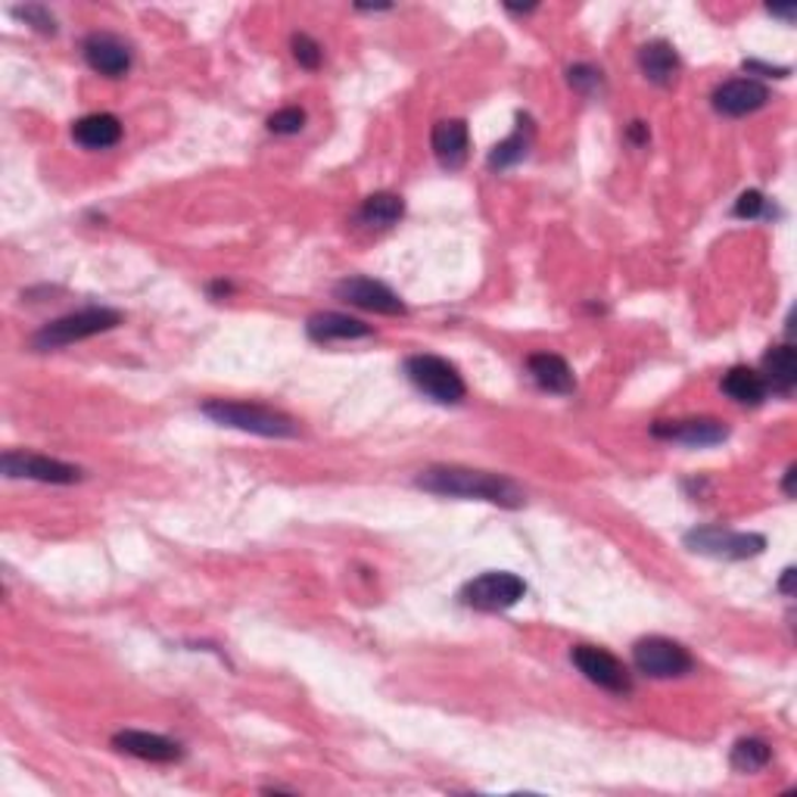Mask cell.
<instances>
[{
    "mask_svg": "<svg viewBox=\"0 0 797 797\" xmlns=\"http://www.w3.org/2000/svg\"><path fill=\"white\" fill-rule=\"evenodd\" d=\"M418 489L448 499H480L502 508H521L526 502L524 489L505 474L470 470V467H428L418 474Z\"/></svg>",
    "mask_w": 797,
    "mask_h": 797,
    "instance_id": "obj_1",
    "label": "cell"
},
{
    "mask_svg": "<svg viewBox=\"0 0 797 797\" xmlns=\"http://www.w3.org/2000/svg\"><path fill=\"white\" fill-rule=\"evenodd\" d=\"M203 414L213 418L221 428L243 430V433H255V436H269V440H291L299 433L296 421L287 418L284 411L265 409V406H250V402H231V399H209L203 402Z\"/></svg>",
    "mask_w": 797,
    "mask_h": 797,
    "instance_id": "obj_2",
    "label": "cell"
},
{
    "mask_svg": "<svg viewBox=\"0 0 797 797\" xmlns=\"http://www.w3.org/2000/svg\"><path fill=\"white\" fill-rule=\"evenodd\" d=\"M122 325V315L116 309H81L72 315H62L57 321L44 325L35 337H32V346L41 352L59 350V346H72L78 340H88V337H98V333L113 331Z\"/></svg>",
    "mask_w": 797,
    "mask_h": 797,
    "instance_id": "obj_3",
    "label": "cell"
},
{
    "mask_svg": "<svg viewBox=\"0 0 797 797\" xmlns=\"http://www.w3.org/2000/svg\"><path fill=\"white\" fill-rule=\"evenodd\" d=\"M406 374L409 380L414 384V389H421L428 399L440 402V406H455L465 399V380L458 368L440 358V355H411L406 362Z\"/></svg>",
    "mask_w": 797,
    "mask_h": 797,
    "instance_id": "obj_4",
    "label": "cell"
},
{
    "mask_svg": "<svg viewBox=\"0 0 797 797\" xmlns=\"http://www.w3.org/2000/svg\"><path fill=\"white\" fill-rule=\"evenodd\" d=\"M685 548L707 555V558H722V561H744L758 558L766 548V539L760 533H736L722 526H698L685 533Z\"/></svg>",
    "mask_w": 797,
    "mask_h": 797,
    "instance_id": "obj_5",
    "label": "cell"
},
{
    "mask_svg": "<svg viewBox=\"0 0 797 797\" xmlns=\"http://www.w3.org/2000/svg\"><path fill=\"white\" fill-rule=\"evenodd\" d=\"M526 595V583L517 573H508V570H489L480 573L477 580L462 589V604L474 607V611H508L521 602Z\"/></svg>",
    "mask_w": 797,
    "mask_h": 797,
    "instance_id": "obj_6",
    "label": "cell"
},
{
    "mask_svg": "<svg viewBox=\"0 0 797 797\" xmlns=\"http://www.w3.org/2000/svg\"><path fill=\"white\" fill-rule=\"evenodd\" d=\"M0 470L10 480H38V483H57V487H69L81 480V467L47 458L38 452H13V448L3 452Z\"/></svg>",
    "mask_w": 797,
    "mask_h": 797,
    "instance_id": "obj_7",
    "label": "cell"
},
{
    "mask_svg": "<svg viewBox=\"0 0 797 797\" xmlns=\"http://www.w3.org/2000/svg\"><path fill=\"white\" fill-rule=\"evenodd\" d=\"M633 661L636 670L654 680H673V676H685L692 670V654L673 639L663 636H648L633 648Z\"/></svg>",
    "mask_w": 797,
    "mask_h": 797,
    "instance_id": "obj_8",
    "label": "cell"
},
{
    "mask_svg": "<svg viewBox=\"0 0 797 797\" xmlns=\"http://www.w3.org/2000/svg\"><path fill=\"white\" fill-rule=\"evenodd\" d=\"M570 661L577 663V670L583 673L585 680L595 682L604 692H614V695H626L633 692V676L629 670L623 667L611 651L595 648V645H577L570 651Z\"/></svg>",
    "mask_w": 797,
    "mask_h": 797,
    "instance_id": "obj_9",
    "label": "cell"
},
{
    "mask_svg": "<svg viewBox=\"0 0 797 797\" xmlns=\"http://www.w3.org/2000/svg\"><path fill=\"white\" fill-rule=\"evenodd\" d=\"M333 293L350 303V306H358L365 311H377V315H406V303L399 299V293L389 291L387 284L380 281H371V277H346L340 281Z\"/></svg>",
    "mask_w": 797,
    "mask_h": 797,
    "instance_id": "obj_10",
    "label": "cell"
},
{
    "mask_svg": "<svg viewBox=\"0 0 797 797\" xmlns=\"http://www.w3.org/2000/svg\"><path fill=\"white\" fill-rule=\"evenodd\" d=\"M81 54L88 59V66L106 78H122L132 69V47L110 32H94L81 44Z\"/></svg>",
    "mask_w": 797,
    "mask_h": 797,
    "instance_id": "obj_11",
    "label": "cell"
},
{
    "mask_svg": "<svg viewBox=\"0 0 797 797\" xmlns=\"http://www.w3.org/2000/svg\"><path fill=\"white\" fill-rule=\"evenodd\" d=\"M651 433L658 440L682 443V446H717L729 436V428L717 418H688V421H658Z\"/></svg>",
    "mask_w": 797,
    "mask_h": 797,
    "instance_id": "obj_12",
    "label": "cell"
},
{
    "mask_svg": "<svg viewBox=\"0 0 797 797\" xmlns=\"http://www.w3.org/2000/svg\"><path fill=\"white\" fill-rule=\"evenodd\" d=\"M766 100H770L766 84H760L754 78H732L714 91V110L722 116L739 118L758 113L760 106H766Z\"/></svg>",
    "mask_w": 797,
    "mask_h": 797,
    "instance_id": "obj_13",
    "label": "cell"
},
{
    "mask_svg": "<svg viewBox=\"0 0 797 797\" xmlns=\"http://www.w3.org/2000/svg\"><path fill=\"white\" fill-rule=\"evenodd\" d=\"M113 748L122 754H132L137 760H150V763H175L184 758L181 744L156 732H140V729H125L113 736Z\"/></svg>",
    "mask_w": 797,
    "mask_h": 797,
    "instance_id": "obj_14",
    "label": "cell"
},
{
    "mask_svg": "<svg viewBox=\"0 0 797 797\" xmlns=\"http://www.w3.org/2000/svg\"><path fill=\"white\" fill-rule=\"evenodd\" d=\"M433 153L440 159L443 169H462L467 162V147H470V135H467V125L462 118H443L433 125Z\"/></svg>",
    "mask_w": 797,
    "mask_h": 797,
    "instance_id": "obj_15",
    "label": "cell"
},
{
    "mask_svg": "<svg viewBox=\"0 0 797 797\" xmlns=\"http://www.w3.org/2000/svg\"><path fill=\"white\" fill-rule=\"evenodd\" d=\"M526 371L530 377L536 380V387H543L545 392H558V396H570L577 389V377L567 365L561 355H551V352H536L526 358Z\"/></svg>",
    "mask_w": 797,
    "mask_h": 797,
    "instance_id": "obj_16",
    "label": "cell"
},
{
    "mask_svg": "<svg viewBox=\"0 0 797 797\" xmlns=\"http://www.w3.org/2000/svg\"><path fill=\"white\" fill-rule=\"evenodd\" d=\"M306 331L315 343H333V340H365L371 337V328L358 318L340 315V311H318L311 315Z\"/></svg>",
    "mask_w": 797,
    "mask_h": 797,
    "instance_id": "obj_17",
    "label": "cell"
},
{
    "mask_svg": "<svg viewBox=\"0 0 797 797\" xmlns=\"http://www.w3.org/2000/svg\"><path fill=\"white\" fill-rule=\"evenodd\" d=\"M72 137L88 150H110L122 140V122L113 113H94V116L78 118L72 125Z\"/></svg>",
    "mask_w": 797,
    "mask_h": 797,
    "instance_id": "obj_18",
    "label": "cell"
},
{
    "mask_svg": "<svg viewBox=\"0 0 797 797\" xmlns=\"http://www.w3.org/2000/svg\"><path fill=\"white\" fill-rule=\"evenodd\" d=\"M639 66H642L648 81L667 88V84H673V78L680 72V54L667 41H651V44H645L639 50Z\"/></svg>",
    "mask_w": 797,
    "mask_h": 797,
    "instance_id": "obj_19",
    "label": "cell"
},
{
    "mask_svg": "<svg viewBox=\"0 0 797 797\" xmlns=\"http://www.w3.org/2000/svg\"><path fill=\"white\" fill-rule=\"evenodd\" d=\"M763 380H766V389L773 392H782L788 396L797 384V352L792 343L785 346H776L763 358Z\"/></svg>",
    "mask_w": 797,
    "mask_h": 797,
    "instance_id": "obj_20",
    "label": "cell"
},
{
    "mask_svg": "<svg viewBox=\"0 0 797 797\" xmlns=\"http://www.w3.org/2000/svg\"><path fill=\"white\" fill-rule=\"evenodd\" d=\"M722 392L739 406H760L770 389H766V380H763L760 371L739 365L722 377Z\"/></svg>",
    "mask_w": 797,
    "mask_h": 797,
    "instance_id": "obj_21",
    "label": "cell"
},
{
    "mask_svg": "<svg viewBox=\"0 0 797 797\" xmlns=\"http://www.w3.org/2000/svg\"><path fill=\"white\" fill-rule=\"evenodd\" d=\"M530 144H533V125H530V118H521V128L514 132L511 137H505L502 144H496L492 147V153H489V169H511V166H517L526 153H530Z\"/></svg>",
    "mask_w": 797,
    "mask_h": 797,
    "instance_id": "obj_22",
    "label": "cell"
},
{
    "mask_svg": "<svg viewBox=\"0 0 797 797\" xmlns=\"http://www.w3.org/2000/svg\"><path fill=\"white\" fill-rule=\"evenodd\" d=\"M406 215V200L396 194H374L362 203L358 218L371 228H392Z\"/></svg>",
    "mask_w": 797,
    "mask_h": 797,
    "instance_id": "obj_23",
    "label": "cell"
},
{
    "mask_svg": "<svg viewBox=\"0 0 797 797\" xmlns=\"http://www.w3.org/2000/svg\"><path fill=\"white\" fill-rule=\"evenodd\" d=\"M770 760H773V748L760 739L736 741V748L729 754V763H732L736 773H760V770L770 766Z\"/></svg>",
    "mask_w": 797,
    "mask_h": 797,
    "instance_id": "obj_24",
    "label": "cell"
},
{
    "mask_svg": "<svg viewBox=\"0 0 797 797\" xmlns=\"http://www.w3.org/2000/svg\"><path fill=\"white\" fill-rule=\"evenodd\" d=\"M567 78H570V84H573L580 94H585V98H595V94H602L604 91V78L595 66L580 62V66H573V69L567 72Z\"/></svg>",
    "mask_w": 797,
    "mask_h": 797,
    "instance_id": "obj_25",
    "label": "cell"
},
{
    "mask_svg": "<svg viewBox=\"0 0 797 797\" xmlns=\"http://www.w3.org/2000/svg\"><path fill=\"white\" fill-rule=\"evenodd\" d=\"M306 128V113L299 106H287V110H277L269 118V132L272 135H299Z\"/></svg>",
    "mask_w": 797,
    "mask_h": 797,
    "instance_id": "obj_26",
    "label": "cell"
},
{
    "mask_svg": "<svg viewBox=\"0 0 797 797\" xmlns=\"http://www.w3.org/2000/svg\"><path fill=\"white\" fill-rule=\"evenodd\" d=\"M293 57L296 62L303 66V69H318L321 66V59H325V50H321V44L309 35H293Z\"/></svg>",
    "mask_w": 797,
    "mask_h": 797,
    "instance_id": "obj_27",
    "label": "cell"
},
{
    "mask_svg": "<svg viewBox=\"0 0 797 797\" xmlns=\"http://www.w3.org/2000/svg\"><path fill=\"white\" fill-rule=\"evenodd\" d=\"M13 16H20V20L29 22L32 29H38L41 35H54V32H57V20H54V13H50V10H44L41 3L16 7V10H13Z\"/></svg>",
    "mask_w": 797,
    "mask_h": 797,
    "instance_id": "obj_28",
    "label": "cell"
},
{
    "mask_svg": "<svg viewBox=\"0 0 797 797\" xmlns=\"http://www.w3.org/2000/svg\"><path fill=\"white\" fill-rule=\"evenodd\" d=\"M732 213L739 215V218H766L770 215V200L760 194V191H744Z\"/></svg>",
    "mask_w": 797,
    "mask_h": 797,
    "instance_id": "obj_29",
    "label": "cell"
},
{
    "mask_svg": "<svg viewBox=\"0 0 797 797\" xmlns=\"http://www.w3.org/2000/svg\"><path fill=\"white\" fill-rule=\"evenodd\" d=\"M629 137L642 147V144H648V125L645 122H633V128H629Z\"/></svg>",
    "mask_w": 797,
    "mask_h": 797,
    "instance_id": "obj_30",
    "label": "cell"
},
{
    "mask_svg": "<svg viewBox=\"0 0 797 797\" xmlns=\"http://www.w3.org/2000/svg\"><path fill=\"white\" fill-rule=\"evenodd\" d=\"M744 72H773V76L778 78L788 76V69H770V66H763V62H744Z\"/></svg>",
    "mask_w": 797,
    "mask_h": 797,
    "instance_id": "obj_31",
    "label": "cell"
},
{
    "mask_svg": "<svg viewBox=\"0 0 797 797\" xmlns=\"http://www.w3.org/2000/svg\"><path fill=\"white\" fill-rule=\"evenodd\" d=\"M770 13H773V16H782V20L792 22V20H795L797 10H795V7H770Z\"/></svg>",
    "mask_w": 797,
    "mask_h": 797,
    "instance_id": "obj_32",
    "label": "cell"
},
{
    "mask_svg": "<svg viewBox=\"0 0 797 797\" xmlns=\"http://www.w3.org/2000/svg\"><path fill=\"white\" fill-rule=\"evenodd\" d=\"M792 583H795V567L785 570V577H782V585H778V589H782L785 595H792Z\"/></svg>",
    "mask_w": 797,
    "mask_h": 797,
    "instance_id": "obj_33",
    "label": "cell"
},
{
    "mask_svg": "<svg viewBox=\"0 0 797 797\" xmlns=\"http://www.w3.org/2000/svg\"><path fill=\"white\" fill-rule=\"evenodd\" d=\"M795 467H788V474H785V496H795Z\"/></svg>",
    "mask_w": 797,
    "mask_h": 797,
    "instance_id": "obj_34",
    "label": "cell"
}]
</instances>
